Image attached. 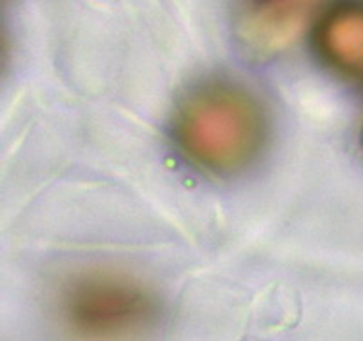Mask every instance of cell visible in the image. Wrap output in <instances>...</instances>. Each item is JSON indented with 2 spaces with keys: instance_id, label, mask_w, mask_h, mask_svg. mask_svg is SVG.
<instances>
[{
  "instance_id": "3957f363",
  "label": "cell",
  "mask_w": 363,
  "mask_h": 341,
  "mask_svg": "<svg viewBox=\"0 0 363 341\" xmlns=\"http://www.w3.org/2000/svg\"><path fill=\"white\" fill-rule=\"evenodd\" d=\"M314 2H249L240 6L236 31L240 42L256 55H274L300 38Z\"/></svg>"
},
{
  "instance_id": "277c9868",
  "label": "cell",
  "mask_w": 363,
  "mask_h": 341,
  "mask_svg": "<svg viewBox=\"0 0 363 341\" xmlns=\"http://www.w3.org/2000/svg\"><path fill=\"white\" fill-rule=\"evenodd\" d=\"M314 40L330 69L363 82V4L338 6L327 13Z\"/></svg>"
},
{
  "instance_id": "7a4b0ae2",
  "label": "cell",
  "mask_w": 363,
  "mask_h": 341,
  "mask_svg": "<svg viewBox=\"0 0 363 341\" xmlns=\"http://www.w3.org/2000/svg\"><path fill=\"white\" fill-rule=\"evenodd\" d=\"M153 291L111 269H80L57 287L55 313L77 341H135L158 318Z\"/></svg>"
},
{
  "instance_id": "6da1fadb",
  "label": "cell",
  "mask_w": 363,
  "mask_h": 341,
  "mask_svg": "<svg viewBox=\"0 0 363 341\" xmlns=\"http://www.w3.org/2000/svg\"><path fill=\"white\" fill-rule=\"evenodd\" d=\"M267 113L251 91L223 80L200 84L178 104L173 131L180 151L203 171L238 173L267 142Z\"/></svg>"
}]
</instances>
